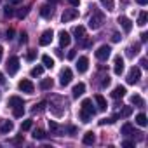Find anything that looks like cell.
<instances>
[{
	"label": "cell",
	"instance_id": "1",
	"mask_svg": "<svg viewBox=\"0 0 148 148\" xmlns=\"http://www.w3.org/2000/svg\"><path fill=\"white\" fill-rule=\"evenodd\" d=\"M94 113H96V110L92 108V101L91 99H84L82 106H80V120L82 122H91Z\"/></svg>",
	"mask_w": 148,
	"mask_h": 148
},
{
	"label": "cell",
	"instance_id": "2",
	"mask_svg": "<svg viewBox=\"0 0 148 148\" xmlns=\"http://www.w3.org/2000/svg\"><path fill=\"white\" fill-rule=\"evenodd\" d=\"M103 23H105V14L99 12V11H94L92 16L89 18V28L91 30H99L103 26Z\"/></svg>",
	"mask_w": 148,
	"mask_h": 148
},
{
	"label": "cell",
	"instance_id": "3",
	"mask_svg": "<svg viewBox=\"0 0 148 148\" xmlns=\"http://www.w3.org/2000/svg\"><path fill=\"white\" fill-rule=\"evenodd\" d=\"M141 79V70L138 66H132L127 73V84H138Z\"/></svg>",
	"mask_w": 148,
	"mask_h": 148
},
{
	"label": "cell",
	"instance_id": "4",
	"mask_svg": "<svg viewBox=\"0 0 148 148\" xmlns=\"http://www.w3.org/2000/svg\"><path fill=\"white\" fill-rule=\"evenodd\" d=\"M71 79H73V71H71L70 68H63L61 75H59V84H61L63 87H66V86L71 82Z\"/></svg>",
	"mask_w": 148,
	"mask_h": 148
},
{
	"label": "cell",
	"instance_id": "5",
	"mask_svg": "<svg viewBox=\"0 0 148 148\" xmlns=\"http://www.w3.org/2000/svg\"><path fill=\"white\" fill-rule=\"evenodd\" d=\"M5 68H7V71H9V75H14V73L19 70V59H18L16 56H11V58L7 59Z\"/></svg>",
	"mask_w": 148,
	"mask_h": 148
},
{
	"label": "cell",
	"instance_id": "6",
	"mask_svg": "<svg viewBox=\"0 0 148 148\" xmlns=\"http://www.w3.org/2000/svg\"><path fill=\"white\" fill-rule=\"evenodd\" d=\"M18 87H19V91H23V92H26V94H33V91H35L33 82L28 80V79H23V80L18 84Z\"/></svg>",
	"mask_w": 148,
	"mask_h": 148
},
{
	"label": "cell",
	"instance_id": "7",
	"mask_svg": "<svg viewBox=\"0 0 148 148\" xmlns=\"http://www.w3.org/2000/svg\"><path fill=\"white\" fill-rule=\"evenodd\" d=\"M75 18H79V11L77 9H66L63 12V16H61V21L63 23H70V21H73Z\"/></svg>",
	"mask_w": 148,
	"mask_h": 148
},
{
	"label": "cell",
	"instance_id": "8",
	"mask_svg": "<svg viewBox=\"0 0 148 148\" xmlns=\"http://www.w3.org/2000/svg\"><path fill=\"white\" fill-rule=\"evenodd\" d=\"M110 52H112V49H110V45H101L98 51H96V58L98 59H108V56H110Z\"/></svg>",
	"mask_w": 148,
	"mask_h": 148
},
{
	"label": "cell",
	"instance_id": "9",
	"mask_svg": "<svg viewBox=\"0 0 148 148\" xmlns=\"http://www.w3.org/2000/svg\"><path fill=\"white\" fill-rule=\"evenodd\" d=\"M52 35H54L52 30H45V32L42 33V37L38 38V44H40V45H49V44L52 42Z\"/></svg>",
	"mask_w": 148,
	"mask_h": 148
},
{
	"label": "cell",
	"instance_id": "10",
	"mask_svg": "<svg viewBox=\"0 0 148 148\" xmlns=\"http://www.w3.org/2000/svg\"><path fill=\"white\" fill-rule=\"evenodd\" d=\"M87 68H89V59H87L86 56H80L79 61H77V70H79V73H86Z\"/></svg>",
	"mask_w": 148,
	"mask_h": 148
},
{
	"label": "cell",
	"instance_id": "11",
	"mask_svg": "<svg viewBox=\"0 0 148 148\" xmlns=\"http://www.w3.org/2000/svg\"><path fill=\"white\" fill-rule=\"evenodd\" d=\"M49 129L54 136H63L64 134V127H61L59 124H56L54 120H49Z\"/></svg>",
	"mask_w": 148,
	"mask_h": 148
},
{
	"label": "cell",
	"instance_id": "12",
	"mask_svg": "<svg viewBox=\"0 0 148 148\" xmlns=\"http://www.w3.org/2000/svg\"><path fill=\"white\" fill-rule=\"evenodd\" d=\"M119 23H120V26L124 28L125 33H129V32L132 30V21H131L129 18H125V16H119Z\"/></svg>",
	"mask_w": 148,
	"mask_h": 148
},
{
	"label": "cell",
	"instance_id": "13",
	"mask_svg": "<svg viewBox=\"0 0 148 148\" xmlns=\"http://www.w3.org/2000/svg\"><path fill=\"white\" fill-rule=\"evenodd\" d=\"M113 71L117 73V75H120V73L124 71V58L122 56L115 58V61H113Z\"/></svg>",
	"mask_w": 148,
	"mask_h": 148
},
{
	"label": "cell",
	"instance_id": "14",
	"mask_svg": "<svg viewBox=\"0 0 148 148\" xmlns=\"http://www.w3.org/2000/svg\"><path fill=\"white\" fill-rule=\"evenodd\" d=\"M94 101H96V105H98V110H99V112H105V110L108 108L106 99H105L101 94H96V96H94Z\"/></svg>",
	"mask_w": 148,
	"mask_h": 148
},
{
	"label": "cell",
	"instance_id": "15",
	"mask_svg": "<svg viewBox=\"0 0 148 148\" xmlns=\"http://www.w3.org/2000/svg\"><path fill=\"white\" fill-rule=\"evenodd\" d=\"M70 42H71V37H70V33H66V32H61V33H59V45H61V47H66V45H70Z\"/></svg>",
	"mask_w": 148,
	"mask_h": 148
},
{
	"label": "cell",
	"instance_id": "16",
	"mask_svg": "<svg viewBox=\"0 0 148 148\" xmlns=\"http://www.w3.org/2000/svg\"><path fill=\"white\" fill-rule=\"evenodd\" d=\"M14 124L11 120H0V132H11Z\"/></svg>",
	"mask_w": 148,
	"mask_h": 148
},
{
	"label": "cell",
	"instance_id": "17",
	"mask_svg": "<svg viewBox=\"0 0 148 148\" xmlns=\"http://www.w3.org/2000/svg\"><path fill=\"white\" fill-rule=\"evenodd\" d=\"M73 98H79V96H82L84 92H86V84H82V82H79L75 87H73Z\"/></svg>",
	"mask_w": 148,
	"mask_h": 148
},
{
	"label": "cell",
	"instance_id": "18",
	"mask_svg": "<svg viewBox=\"0 0 148 148\" xmlns=\"http://www.w3.org/2000/svg\"><path fill=\"white\" fill-rule=\"evenodd\" d=\"M73 35H75V38L80 42L86 38V28L84 26H75V30H73Z\"/></svg>",
	"mask_w": 148,
	"mask_h": 148
},
{
	"label": "cell",
	"instance_id": "19",
	"mask_svg": "<svg viewBox=\"0 0 148 148\" xmlns=\"http://www.w3.org/2000/svg\"><path fill=\"white\" fill-rule=\"evenodd\" d=\"M124 96H125V87H124V86H117V87L113 89V92H112V98H115V99L124 98Z\"/></svg>",
	"mask_w": 148,
	"mask_h": 148
},
{
	"label": "cell",
	"instance_id": "20",
	"mask_svg": "<svg viewBox=\"0 0 148 148\" xmlns=\"http://www.w3.org/2000/svg\"><path fill=\"white\" fill-rule=\"evenodd\" d=\"M40 16L45 18V19L52 18V7H51V5H42V7H40Z\"/></svg>",
	"mask_w": 148,
	"mask_h": 148
},
{
	"label": "cell",
	"instance_id": "21",
	"mask_svg": "<svg viewBox=\"0 0 148 148\" xmlns=\"http://www.w3.org/2000/svg\"><path fill=\"white\" fill-rule=\"evenodd\" d=\"M21 105H25V103H23V99H21L19 96H11V98H9V106H11V108L21 106Z\"/></svg>",
	"mask_w": 148,
	"mask_h": 148
},
{
	"label": "cell",
	"instance_id": "22",
	"mask_svg": "<svg viewBox=\"0 0 148 148\" xmlns=\"http://www.w3.org/2000/svg\"><path fill=\"white\" fill-rule=\"evenodd\" d=\"M82 141H84V145H94V141H96V136H94V132H92V131L86 132Z\"/></svg>",
	"mask_w": 148,
	"mask_h": 148
},
{
	"label": "cell",
	"instance_id": "23",
	"mask_svg": "<svg viewBox=\"0 0 148 148\" xmlns=\"http://www.w3.org/2000/svg\"><path fill=\"white\" fill-rule=\"evenodd\" d=\"M131 103H132L134 106H139V108H143V106H145V101H143V98H141V96H138V94H134V96L131 98Z\"/></svg>",
	"mask_w": 148,
	"mask_h": 148
},
{
	"label": "cell",
	"instance_id": "24",
	"mask_svg": "<svg viewBox=\"0 0 148 148\" xmlns=\"http://www.w3.org/2000/svg\"><path fill=\"white\" fill-rule=\"evenodd\" d=\"M136 124H138V125H141V127H145V125L148 124L146 115H145V113H138V115H136Z\"/></svg>",
	"mask_w": 148,
	"mask_h": 148
},
{
	"label": "cell",
	"instance_id": "25",
	"mask_svg": "<svg viewBox=\"0 0 148 148\" xmlns=\"http://www.w3.org/2000/svg\"><path fill=\"white\" fill-rule=\"evenodd\" d=\"M42 63H44L45 68H52V66H54V59H52L51 56H47V54L42 56Z\"/></svg>",
	"mask_w": 148,
	"mask_h": 148
},
{
	"label": "cell",
	"instance_id": "26",
	"mask_svg": "<svg viewBox=\"0 0 148 148\" xmlns=\"http://www.w3.org/2000/svg\"><path fill=\"white\" fill-rule=\"evenodd\" d=\"M42 71H44V66H35V68H32V71H30V75L32 77H40L42 75Z\"/></svg>",
	"mask_w": 148,
	"mask_h": 148
},
{
	"label": "cell",
	"instance_id": "27",
	"mask_svg": "<svg viewBox=\"0 0 148 148\" xmlns=\"http://www.w3.org/2000/svg\"><path fill=\"white\" fill-rule=\"evenodd\" d=\"M139 52V44H134L131 47H127V56H136Z\"/></svg>",
	"mask_w": 148,
	"mask_h": 148
},
{
	"label": "cell",
	"instance_id": "28",
	"mask_svg": "<svg viewBox=\"0 0 148 148\" xmlns=\"http://www.w3.org/2000/svg\"><path fill=\"white\" fill-rule=\"evenodd\" d=\"M132 131H134V129H132V125H131L129 122L122 125V134H124V136H131V134H132Z\"/></svg>",
	"mask_w": 148,
	"mask_h": 148
},
{
	"label": "cell",
	"instance_id": "29",
	"mask_svg": "<svg viewBox=\"0 0 148 148\" xmlns=\"http://www.w3.org/2000/svg\"><path fill=\"white\" fill-rule=\"evenodd\" d=\"M52 87V79H44L42 82H40V89H51Z\"/></svg>",
	"mask_w": 148,
	"mask_h": 148
},
{
	"label": "cell",
	"instance_id": "30",
	"mask_svg": "<svg viewBox=\"0 0 148 148\" xmlns=\"http://www.w3.org/2000/svg\"><path fill=\"white\" fill-rule=\"evenodd\" d=\"M146 21H148V14H146V12H141L139 18H138V25H139V26H145Z\"/></svg>",
	"mask_w": 148,
	"mask_h": 148
},
{
	"label": "cell",
	"instance_id": "31",
	"mask_svg": "<svg viewBox=\"0 0 148 148\" xmlns=\"http://www.w3.org/2000/svg\"><path fill=\"white\" fill-rule=\"evenodd\" d=\"M131 113H132V108H131V106H124L117 115H120V117H129Z\"/></svg>",
	"mask_w": 148,
	"mask_h": 148
},
{
	"label": "cell",
	"instance_id": "32",
	"mask_svg": "<svg viewBox=\"0 0 148 148\" xmlns=\"http://www.w3.org/2000/svg\"><path fill=\"white\" fill-rule=\"evenodd\" d=\"M99 2L106 7V11H113V7H115V4H113V0H99Z\"/></svg>",
	"mask_w": 148,
	"mask_h": 148
},
{
	"label": "cell",
	"instance_id": "33",
	"mask_svg": "<svg viewBox=\"0 0 148 148\" xmlns=\"http://www.w3.org/2000/svg\"><path fill=\"white\" fill-rule=\"evenodd\" d=\"M4 16H5V18H12V16H14L12 5H5V7H4Z\"/></svg>",
	"mask_w": 148,
	"mask_h": 148
},
{
	"label": "cell",
	"instance_id": "34",
	"mask_svg": "<svg viewBox=\"0 0 148 148\" xmlns=\"http://www.w3.org/2000/svg\"><path fill=\"white\" fill-rule=\"evenodd\" d=\"M33 138H35V139H45V132H44L42 129H35V131H33Z\"/></svg>",
	"mask_w": 148,
	"mask_h": 148
},
{
	"label": "cell",
	"instance_id": "35",
	"mask_svg": "<svg viewBox=\"0 0 148 148\" xmlns=\"http://www.w3.org/2000/svg\"><path fill=\"white\" fill-rule=\"evenodd\" d=\"M12 110H14V117H16V119L23 117V113H25V108H23V105H21V106H16V108H12Z\"/></svg>",
	"mask_w": 148,
	"mask_h": 148
},
{
	"label": "cell",
	"instance_id": "36",
	"mask_svg": "<svg viewBox=\"0 0 148 148\" xmlns=\"http://www.w3.org/2000/svg\"><path fill=\"white\" fill-rule=\"evenodd\" d=\"M45 106H47V103H45V101H42V103L35 105V106H33V113H37V112H42V110H45Z\"/></svg>",
	"mask_w": 148,
	"mask_h": 148
},
{
	"label": "cell",
	"instance_id": "37",
	"mask_svg": "<svg viewBox=\"0 0 148 148\" xmlns=\"http://www.w3.org/2000/svg\"><path fill=\"white\" fill-rule=\"evenodd\" d=\"M32 125H33V122H32V120H25V122L21 124V131H30V129H32Z\"/></svg>",
	"mask_w": 148,
	"mask_h": 148
},
{
	"label": "cell",
	"instance_id": "38",
	"mask_svg": "<svg viewBox=\"0 0 148 148\" xmlns=\"http://www.w3.org/2000/svg\"><path fill=\"white\" fill-rule=\"evenodd\" d=\"M26 14H28V7H23V9H19V11H18V18H21V19H23Z\"/></svg>",
	"mask_w": 148,
	"mask_h": 148
},
{
	"label": "cell",
	"instance_id": "39",
	"mask_svg": "<svg viewBox=\"0 0 148 148\" xmlns=\"http://www.w3.org/2000/svg\"><path fill=\"white\" fill-rule=\"evenodd\" d=\"M35 58H37V52H35V51H30V52L26 54V59H28V61H33Z\"/></svg>",
	"mask_w": 148,
	"mask_h": 148
},
{
	"label": "cell",
	"instance_id": "40",
	"mask_svg": "<svg viewBox=\"0 0 148 148\" xmlns=\"http://www.w3.org/2000/svg\"><path fill=\"white\" fill-rule=\"evenodd\" d=\"M19 42H21V44H26V42H28V35H26L25 32L19 35Z\"/></svg>",
	"mask_w": 148,
	"mask_h": 148
},
{
	"label": "cell",
	"instance_id": "41",
	"mask_svg": "<svg viewBox=\"0 0 148 148\" xmlns=\"http://www.w3.org/2000/svg\"><path fill=\"white\" fill-rule=\"evenodd\" d=\"M108 84H110V77L106 75V77H103V80H101V86H103V87H106Z\"/></svg>",
	"mask_w": 148,
	"mask_h": 148
},
{
	"label": "cell",
	"instance_id": "42",
	"mask_svg": "<svg viewBox=\"0 0 148 148\" xmlns=\"http://www.w3.org/2000/svg\"><path fill=\"white\" fill-rule=\"evenodd\" d=\"M122 146H125V148H131V146H134V141H124V143H122Z\"/></svg>",
	"mask_w": 148,
	"mask_h": 148
},
{
	"label": "cell",
	"instance_id": "43",
	"mask_svg": "<svg viewBox=\"0 0 148 148\" xmlns=\"http://www.w3.org/2000/svg\"><path fill=\"white\" fill-rule=\"evenodd\" d=\"M68 132H70L71 136H75V132H77V127H73V125H70V127H68Z\"/></svg>",
	"mask_w": 148,
	"mask_h": 148
},
{
	"label": "cell",
	"instance_id": "44",
	"mask_svg": "<svg viewBox=\"0 0 148 148\" xmlns=\"http://www.w3.org/2000/svg\"><path fill=\"white\" fill-rule=\"evenodd\" d=\"M112 40H113V42H119V40H120V35H119V33H113V35H112Z\"/></svg>",
	"mask_w": 148,
	"mask_h": 148
},
{
	"label": "cell",
	"instance_id": "45",
	"mask_svg": "<svg viewBox=\"0 0 148 148\" xmlns=\"http://www.w3.org/2000/svg\"><path fill=\"white\" fill-rule=\"evenodd\" d=\"M139 64H141V66H143V68H148V61H146V59H145V58H143V59H141V61H139Z\"/></svg>",
	"mask_w": 148,
	"mask_h": 148
},
{
	"label": "cell",
	"instance_id": "46",
	"mask_svg": "<svg viewBox=\"0 0 148 148\" xmlns=\"http://www.w3.org/2000/svg\"><path fill=\"white\" fill-rule=\"evenodd\" d=\"M68 2H70V4H71L73 7H77V5L80 4V0H68Z\"/></svg>",
	"mask_w": 148,
	"mask_h": 148
},
{
	"label": "cell",
	"instance_id": "47",
	"mask_svg": "<svg viewBox=\"0 0 148 148\" xmlns=\"http://www.w3.org/2000/svg\"><path fill=\"white\" fill-rule=\"evenodd\" d=\"M12 35H14V30H7V38H9V40L12 38Z\"/></svg>",
	"mask_w": 148,
	"mask_h": 148
},
{
	"label": "cell",
	"instance_id": "48",
	"mask_svg": "<svg viewBox=\"0 0 148 148\" xmlns=\"http://www.w3.org/2000/svg\"><path fill=\"white\" fill-rule=\"evenodd\" d=\"M148 40V33H141V42H146Z\"/></svg>",
	"mask_w": 148,
	"mask_h": 148
},
{
	"label": "cell",
	"instance_id": "49",
	"mask_svg": "<svg viewBox=\"0 0 148 148\" xmlns=\"http://www.w3.org/2000/svg\"><path fill=\"white\" fill-rule=\"evenodd\" d=\"M73 58H75V51H70L68 52V59H73Z\"/></svg>",
	"mask_w": 148,
	"mask_h": 148
},
{
	"label": "cell",
	"instance_id": "50",
	"mask_svg": "<svg viewBox=\"0 0 148 148\" xmlns=\"http://www.w3.org/2000/svg\"><path fill=\"white\" fill-rule=\"evenodd\" d=\"M9 4H12V5H18V4H21V0H9Z\"/></svg>",
	"mask_w": 148,
	"mask_h": 148
},
{
	"label": "cell",
	"instance_id": "51",
	"mask_svg": "<svg viewBox=\"0 0 148 148\" xmlns=\"http://www.w3.org/2000/svg\"><path fill=\"white\" fill-rule=\"evenodd\" d=\"M136 2H138L139 5H146V4H148V0H136Z\"/></svg>",
	"mask_w": 148,
	"mask_h": 148
},
{
	"label": "cell",
	"instance_id": "52",
	"mask_svg": "<svg viewBox=\"0 0 148 148\" xmlns=\"http://www.w3.org/2000/svg\"><path fill=\"white\" fill-rule=\"evenodd\" d=\"M21 141H23V136H18V138H16L12 143H21Z\"/></svg>",
	"mask_w": 148,
	"mask_h": 148
},
{
	"label": "cell",
	"instance_id": "53",
	"mask_svg": "<svg viewBox=\"0 0 148 148\" xmlns=\"http://www.w3.org/2000/svg\"><path fill=\"white\" fill-rule=\"evenodd\" d=\"M0 84H4V73L0 71Z\"/></svg>",
	"mask_w": 148,
	"mask_h": 148
},
{
	"label": "cell",
	"instance_id": "54",
	"mask_svg": "<svg viewBox=\"0 0 148 148\" xmlns=\"http://www.w3.org/2000/svg\"><path fill=\"white\" fill-rule=\"evenodd\" d=\"M2 54H4V47L0 45V59H2Z\"/></svg>",
	"mask_w": 148,
	"mask_h": 148
},
{
	"label": "cell",
	"instance_id": "55",
	"mask_svg": "<svg viewBox=\"0 0 148 148\" xmlns=\"http://www.w3.org/2000/svg\"><path fill=\"white\" fill-rule=\"evenodd\" d=\"M49 2H51V4H58V2H59V0H49Z\"/></svg>",
	"mask_w": 148,
	"mask_h": 148
}]
</instances>
